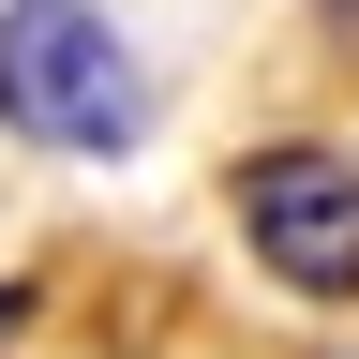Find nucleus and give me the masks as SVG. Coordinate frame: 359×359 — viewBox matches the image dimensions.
<instances>
[{"instance_id":"f257e3e1","label":"nucleus","mask_w":359,"mask_h":359,"mask_svg":"<svg viewBox=\"0 0 359 359\" xmlns=\"http://www.w3.org/2000/svg\"><path fill=\"white\" fill-rule=\"evenodd\" d=\"M0 135L120 165L150 135V60L105 0H0Z\"/></svg>"},{"instance_id":"f03ea898","label":"nucleus","mask_w":359,"mask_h":359,"mask_svg":"<svg viewBox=\"0 0 359 359\" xmlns=\"http://www.w3.org/2000/svg\"><path fill=\"white\" fill-rule=\"evenodd\" d=\"M224 210H240V240L285 299H359V150H330V135L240 150Z\"/></svg>"},{"instance_id":"7ed1b4c3","label":"nucleus","mask_w":359,"mask_h":359,"mask_svg":"<svg viewBox=\"0 0 359 359\" xmlns=\"http://www.w3.org/2000/svg\"><path fill=\"white\" fill-rule=\"evenodd\" d=\"M15 314H30V285H0V330H15Z\"/></svg>"}]
</instances>
